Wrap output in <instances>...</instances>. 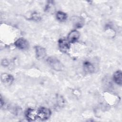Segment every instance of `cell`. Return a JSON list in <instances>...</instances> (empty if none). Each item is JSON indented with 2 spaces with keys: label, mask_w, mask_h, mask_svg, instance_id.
Wrapping results in <instances>:
<instances>
[{
  "label": "cell",
  "mask_w": 122,
  "mask_h": 122,
  "mask_svg": "<svg viewBox=\"0 0 122 122\" xmlns=\"http://www.w3.org/2000/svg\"><path fill=\"white\" fill-rule=\"evenodd\" d=\"M48 64L54 70L61 71L63 69V65L56 57H50L47 59Z\"/></svg>",
  "instance_id": "1"
},
{
  "label": "cell",
  "mask_w": 122,
  "mask_h": 122,
  "mask_svg": "<svg viewBox=\"0 0 122 122\" xmlns=\"http://www.w3.org/2000/svg\"><path fill=\"white\" fill-rule=\"evenodd\" d=\"M38 118L41 120L44 121L48 119L51 115V111L50 109L45 108H40L38 111Z\"/></svg>",
  "instance_id": "2"
},
{
  "label": "cell",
  "mask_w": 122,
  "mask_h": 122,
  "mask_svg": "<svg viewBox=\"0 0 122 122\" xmlns=\"http://www.w3.org/2000/svg\"><path fill=\"white\" fill-rule=\"evenodd\" d=\"M25 115L26 119L29 121H33L38 118L37 111L31 108L28 109L25 112Z\"/></svg>",
  "instance_id": "3"
},
{
  "label": "cell",
  "mask_w": 122,
  "mask_h": 122,
  "mask_svg": "<svg viewBox=\"0 0 122 122\" xmlns=\"http://www.w3.org/2000/svg\"><path fill=\"white\" fill-rule=\"evenodd\" d=\"M14 44L16 47L20 50H27L29 47V42L23 38H20L16 40Z\"/></svg>",
  "instance_id": "4"
},
{
  "label": "cell",
  "mask_w": 122,
  "mask_h": 122,
  "mask_svg": "<svg viewBox=\"0 0 122 122\" xmlns=\"http://www.w3.org/2000/svg\"><path fill=\"white\" fill-rule=\"evenodd\" d=\"M36 58L38 60H41L44 58L46 55V50L40 46H37L35 47Z\"/></svg>",
  "instance_id": "5"
},
{
  "label": "cell",
  "mask_w": 122,
  "mask_h": 122,
  "mask_svg": "<svg viewBox=\"0 0 122 122\" xmlns=\"http://www.w3.org/2000/svg\"><path fill=\"white\" fill-rule=\"evenodd\" d=\"M80 35L79 31L76 30H73L69 33L68 36V41L69 42L74 43L79 39Z\"/></svg>",
  "instance_id": "6"
},
{
  "label": "cell",
  "mask_w": 122,
  "mask_h": 122,
  "mask_svg": "<svg viewBox=\"0 0 122 122\" xmlns=\"http://www.w3.org/2000/svg\"><path fill=\"white\" fill-rule=\"evenodd\" d=\"M59 47L60 50L63 52H66L70 48V44L69 41L65 39H61L59 41Z\"/></svg>",
  "instance_id": "7"
},
{
  "label": "cell",
  "mask_w": 122,
  "mask_h": 122,
  "mask_svg": "<svg viewBox=\"0 0 122 122\" xmlns=\"http://www.w3.org/2000/svg\"><path fill=\"white\" fill-rule=\"evenodd\" d=\"M83 68L84 71L87 73H92L95 70L94 66L89 61H85L83 63Z\"/></svg>",
  "instance_id": "8"
},
{
  "label": "cell",
  "mask_w": 122,
  "mask_h": 122,
  "mask_svg": "<svg viewBox=\"0 0 122 122\" xmlns=\"http://www.w3.org/2000/svg\"><path fill=\"white\" fill-rule=\"evenodd\" d=\"M113 80L117 84L121 85L122 83V73L121 71H116L113 75Z\"/></svg>",
  "instance_id": "9"
},
{
  "label": "cell",
  "mask_w": 122,
  "mask_h": 122,
  "mask_svg": "<svg viewBox=\"0 0 122 122\" xmlns=\"http://www.w3.org/2000/svg\"><path fill=\"white\" fill-rule=\"evenodd\" d=\"M1 79L3 82L7 83H11L14 80V78L12 75L6 73L1 75Z\"/></svg>",
  "instance_id": "10"
},
{
  "label": "cell",
  "mask_w": 122,
  "mask_h": 122,
  "mask_svg": "<svg viewBox=\"0 0 122 122\" xmlns=\"http://www.w3.org/2000/svg\"><path fill=\"white\" fill-rule=\"evenodd\" d=\"M56 18L57 20L59 21H64L66 20L67 18V15L65 13L62 11H59L56 13Z\"/></svg>",
  "instance_id": "11"
},
{
  "label": "cell",
  "mask_w": 122,
  "mask_h": 122,
  "mask_svg": "<svg viewBox=\"0 0 122 122\" xmlns=\"http://www.w3.org/2000/svg\"><path fill=\"white\" fill-rule=\"evenodd\" d=\"M73 23L76 27L80 28L82 26L83 24V21L82 19L80 17H76L74 19H73Z\"/></svg>",
  "instance_id": "12"
},
{
  "label": "cell",
  "mask_w": 122,
  "mask_h": 122,
  "mask_svg": "<svg viewBox=\"0 0 122 122\" xmlns=\"http://www.w3.org/2000/svg\"><path fill=\"white\" fill-rule=\"evenodd\" d=\"M3 62H4V63H3V64H2L3 65H8V61H5V60H4V61H2Z\"/></svg>",
  "instance_id": "13"
}]
</instances>
